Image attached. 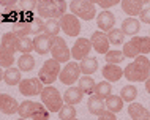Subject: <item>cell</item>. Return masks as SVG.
<instances>
[{
    "label": "cell",
    "instance_id": "cell-45",
    "mask_svg": "<svg viewBox=\"0 0 150 120\" xmlns=\"http://www.w3.org/2000/svg\"><path fill=\"white\" fill-rule=\"evenodd\" d=\"M145 3H149V8H150V2H145Z\"/></svg>",
    "mask_w": 150,
    "mask_h": 120
},
{
    "label": "cell",
    "instance_id": "cell-4",
    "mask_svg": "<svg viewBox=\"0 0 150 120\" xmlns=\"http://www.w3.org/2000/svg\"><path fill=\"white\" fill-rule=\"evenodd\" d=\"M60 73H62V71H60V63L54 59H49L43 63L41 68H40L38 78H40V81L44 84V87H47V85H52V82L57 81L60 78Z\"/></svg>",
    "mask_w": 150,
    "mask_h": 120
},
{
    "label": "cell",
    "instance_id": "cell-28",
    "mask_svg": "<svg viewBox=\"0 0 150 120\" xmlns=\"http://www.w3.org/2000/svg\"><path fill=\"white\" fill-rule=\"evenodd\" d=\"M106 101V109L109 111V112H120L122 109H123V100H122L120 97H117V95H111L109 98L104 100Z\"/></svg>",
    "mask_w": 150,
    "mask_h": 120
},
{
    "label": "cell",
    "instance_id": "cell-42",
    "mask_svg": "<svg viewBox=\"0 0 150 120\" xmlns=\"http://www.w3.org/2000/svg\"><path fill=\"white\" fill-rule=\"evenodd\" d=\"M98 120H117L115 114L114 112H109V111H106V112H103L98 117Z\"/></svg>",
    "mask_w": 150,
    "mask_h": 120
},
{
    "label": "cell",
    "instance_id": "cell-41",
    "mask_svg": "<svg viewBox=\"0 0 150 120\" xmlns=\"http://www.w3.org/2000/svg\"><path fill=\"white\" fill-rule=\"evenodd\" d=\"M141 22L144 24H150V8H144L142 13H141Z\"/></svg>",
    "mask_w": 150,
    "mask_h": 120
},
{
    "label": "cell",
    "instance_id": "cell-29",
    "mask_svg": "<svg viewBox=\"0 0 150 120\" xmlns=\"http://www.w3.org/2000/svg\"><path fill=\"white\" fill-rule=\"evenodd\" d=\"M18 66H19V70L22 71V73H27V71H32L33 70V66H35V59H33V55L32 54H24L19 57L18 60Z\"/></svg>",
    "mask_w": 150,
    "mask_h": 120
},
{
    "label": "cell",
    "instance_id": "cell-37",
    "mask_svg": "<svg viewBox=\"0 0 150 120\" xmlns=\"http://www.w3.org/2000/svg\"><path fill=\"white\" fill-rule=\"evenodd\" d=\"M32 35H43L44 33V30H46V22L43 21L41 18H35L33 21H32Z\"/></svg>",
    "mask_w": 150,
    "mask_h": 120
},
{
    "label": "cell",
    "instance_id": "cell-14",
    "mask_svg": "<svg viewBox=\"0 0 150 120\" xmlns=\"http://www.w3.org/2000/svg\"><path fill=\"white\" fill-rule=\"evenodd\" d=\"M114 24H115V16L111 13V11H101L96 18V25L98 29H101V32L104 33H109L112 29H114Z\"/></svg>",
    "mask_w": 150,
    "mask_h": 120
},
{
    "label": "cell",
    "instance_id": "cell-22",
    "mask_svg": "<svg viewBox=\"0 0 150 120\" xmlns=\"http://www.w3.org/2000/svg\"><path fill=\"white\" fill-rule=\"evenodd\" d=\"M2 78H3V82L8 84V85H19V84L22 82L21 70H19V68H13V66L3 71Z\"/></svg>",
    "mask_w": 150,
    "mask_h": 120
},
{
    "label": "cell",
    "instance_id": "cell-12",
    "mask_svg": "<svg viewBox=\"0 0 150 120\" xmlns=\"http://www.w3.org/2000/svg\"><path fill=\"white\" fill-rule=\"evenodd\" d=\"M18 41L19 38L16 37L13 32L3 33L2 41H0V52H6V54H13L18 52Z\"/></svg>",
    "mask_w": 150,
    "mask_h": 120
},
{
    "label": "cell",
    "instance_id": "cell-32",
    "mask_svg": "<svg viewBox=\"0 0 150 120\" xmlns=\"http://www.w3.org/2000/svg\"><path fill=\"white\" fill-rule=\"evenodd\" d=\"M33 49H35L33 40H30L29 37H27V38H19V41H18V52H21L24 55V54H30Z\"/></svg>",
    "mask_w": 150,
    "mask_h": 120
},
{
    "label": "cell",
    "instance_id": "cell-33",
    "mask_svg": "<svg viewBox=\"0 0 150 120\" xmlns=\"http://www.w3.org/2000/svg\"><path fill=\"white\" fill-rule=\"evenodd\" d=\"M60 22L57 19H47L46 21V30L44 33L49 35V37H59V32H60Z\"/></svg>",
    "mask_w": 150,
    "mask_h": 120
},
{
    "label": "cell",
    "instance_id": "cell-26",
    "mask_svg": "<svg viewBox=\"0 0 150 120\" xmlns=\"http://www.w3.org/2000/svg\"><path fill=\"white\" fill-rule=\"evenodd\" d=\"M79 66H81L82 76H90L98 70V60H96V57H87V59L81 60Z\"/></svg>",
    "mask_w": 150,
    "mask_h": 120
},
{
    "label": "cell",
    "instance_id": "cell-11",
    "mask_svg": "<svg viewBox=\"0 0 150 120\" xmlns=\"http://www.w3.org/2000/svg\"><path fill=\"white\" fill-rule=\"evenodd\" d=\"M90 41H92V47L98 54H104V55H106L109 52V38H108V33H104V32H93Z\"/></svg>",
    "mask_w": 150,
    "mask_h": 120
},
{
    "label": "cell",
    "instance_id": "cell-5",
    "mask_svg": "<svg viewBox=\"0 0 150 120\" xmlns=\"http://www.w3.org/2000/svg\"><path fill=\"white\" fill-rule=\"evenodd\" d=\"M71 14H74L76 18H81L84 21H92L96 16L95 10V2H86V0H74L70 3Z\"/></svg>",
    "mask_w": 150,
    "mask_h": 120
},
{
    "label": "cell",
    "instance_id": "cell-17",
    "mask_svg": "<svg viewBox=\"0 0 150 120\" xmlns=\"http://www.w3.org/2000/svg\"><path fill=\"white\" fill-rule=\"evenodd\" d=\"M87 109H88V112L93 114V115H100L103 114V112H106V101L104 100H101L100 97H96V95H92L90 98H88V101H87Z\"/></svg>",
    "mask_w": 150,
    "mask_h": 120
},
{
    "label": "cell",
    "instance_id": "cell-23",
    "mask_svg": "<svg viewBox=\"0 0 150 120\" xmlns=\"http://www.w3.org/2000/svg\"><path fill=\"white\" fill-rule=\"evenodd\" d=\"M40 103H35V101H30V100H27V101H22L21 104H19V117L22 119H32L35 114V111L38 109Z\"/></svg>",
    "mask_w": 150,
    "mask_h": 120
},
{
    "label": "cell",
    "instance_id": "cell-20",
    "mask_svg": "<svg viewBox=\"0 0 150 120\" xmlns=\"http://www.w3.org/2000/svg\"><path fill=\"white\" fill-rule=\"evenodd\" d=\"M101 73H103L104 79H108V82H117V81H120V78L123 76V70L117 65H109L108 63L106 66H103Z\"/></svg>",
    "mask_w": 150,
    "mask_h": 120
},
{
    "label": "cell",
    "instance_id": "cell-40",
    "mask_svg": "<svg viewBox=\"0 0 150 120\" xmlns=\"http://www.w3.org/2000/svg\"><path fill=\"white\" fill-rule=\"evenodd\" d=\"M95 3H98L101 8L106 10V8H112L114 5H117L119 2H117V0H98V2H95Z\"/></svg>",
    "mask_w": 150,
    "mask_h": 120
},
{
    "label": "cell",
    "instance_id": "cell-21",
    "mask_svg": "<svg viewBox=\"0 0 150 120\" xmlns=\"http://www.w3.org/2000/svg\"><path fill=\"white\" fill-rule=\"evenodd\" d=\"M82 97H84V93L79 90V87H68L67 90H65V93H63V101L67 103V104H71V106H74V104H79L81 101H82Z\"/></svg>",
    "mask_w": 150,
    "mask_h": 120
},
{
    "label": "cell",
    "instance_id": "cell-38",
    "mask_svg": "<svg viewBox=\"0 0 150 120\" xmlns=\"http://www.w3.org/2000/svg\"><path fill=\"white\" fill-rule=\"evenodd\" d=\"M33 120H49V111H47V107L43 104V103H40L38 109L35 111L33 117H32Z\"/></svg>",
    "mask_w": 150,
    "mask_h": 120
},
{
    "label": "cell",
    "instance_id": "cell-13",
    "mask_svg": "<svg viewBox=\"0 0 150 120\" xmlns=\"http://www.w3.org/2000/svg\"><path fill=\"white\" fill-rule=\"evenodd\" d=\"M52 43H54V37H49V35H46V33L35 37V40H33L35 52H36V54H40V55H44V54L51 52Z\"/></svg>",
    "mask_w": 150,
    "mask_h": 120
},
{
    "label": "cell",
    "instance_id": "cell-27",
    "mask_svg": "<svg viewBox=\"0 0 150 120\" xmlns=\"http://www.w3.org/2000/svg\"><path fill=\"white\" fill-rule=\"evenodd\" d=\"M139 30H141V22L134 18H128V19H125V21L122 22V32H123L125 35L134 37V35H137Z\"/></svg>",
    "mask_w": 150,
    "mask_h": 120
},
{
    "label": "cell",
    "instance_id": "cell-3",
    "mask_svg": "<svg viewBox=\"0 0 150 120\" xmlns=\"http://www.w3.org/2000/svg\"><path fill=\"white\" fill-rule=\"evenodd\" d=\"M41 101L43 104L47 107L49 112H60V109L63 107V97L60 95V92L52 85L44 87V90L41 92Z\"/></svg>",
    "mask_w": 150,
    "mask_h": 120
},
{
    "label": "cell",
    "instance_id": "cell-16",
    "mask_svg": "<svg viewBox=\"0 0 150 120\" xmlns=\"http://www.w3.org/2000/svg\"><path fill=\"white\" fill-rule=\"evenodd\" d=\"M120 3H122L123 13H127L128 16H141L145 2H141V0H123Z\"/></svg>",
    "mask_w": 150,
    "mask_h": 120
},
{
    "label": "cell",
    "instance_id": "cell-19",
    "mask_svg": "<svg viewBox=\"0 0 150 120\" xmlns=\"http://www.w3.org/2000/svg\"><path fill=\"white\" fill-rule=\"evenodd\" d=\"M129 43L136 49L137 55H145L150 54V37H133Z\"/></svg>",
    "mask_w": 150,
    "mask_h": 120
},
{
    "label": "cell",
    "instance_id": "cell-39",
    "mask_svg": "<svg viewBox=\"0 0 150 120\" xmlns=\"http://www.w3.org/2000/svg\"><path fill=\"white\" fill-rule=\"evenodd\" d=\"M0 63H2V66L8 70V68L13 66L14 63V55L13 54H6V52H0Z\"/></svg>",
    "mask_w": 150,
    "mask_h": 120
},
{
    "label": "cell",
    "instance_id": "cell-25",
    "mask_svg": "<svg viewBox=\"0 0 150 120\" xmlns=\"http://www.w3.org/2000/svg\"><path fill=\"white\" fill-rule=\"evenodd\" d=\"M32 22L29 21H24V19H21V21L14 22L13 24V33L16 35L18 38H27L29 35L32 33Z\"/></svg>",
    "mask_w": 150,
    "mask_h": 120
},
{
    "label": "cell",
    "instance_id": "cell-44",
    "mask_svg": "<svg viewBox=\"0 0 150 120\" xmlns=\"http://www.w3.org/2000/svg\"><path fill=\"white\" fill-rule=\"evenodd\" d=\"M18 120H27V119H22V117H19V119H18Z\"/></svg>",
    "mask_w": 150,
    "mask_h": 120
},
{
    "label": "cell",
    "instance_id": "cell-30",
    "mask_svg": "<svg viewBox=\"0 0 150 120\" xmlns=\"http://www.w3.org/2000/svg\"><path fill=\"white\" fill-rule=\"evenodd\" d=\"M96 97H100L101 100H106L112 95V87H111V82L108 81H101L96 84V89H95V93Z\"/></svg>",
    "mask_w": 150,
    "mask_h": 120
},
{
    "label": "cell",
    "instance_id": "cell-24",
    "mask_svg": "<svg viewBox=\"0 0 150 120\" xmlns=\"http://www.w3.org/2000/svg\"><path fill=\"white\" fill-rule=\"evenodd\" d=\"M78 87L82 93L86 95H92L95 93V89H96V82L93 81L92 76H81V79L78 81Z\"/></svg>",
    "mask_w": 150,
    "mask_h": 120
},
{
    "label": "cell",
    "instance_id": "cell-46",
    "mask_svg": "<svg viewBox=\"0 0 150 120\" xmlns=\"http://www.w3.org/2000/svg\"><path fill=\"white\" fill-rule=\"evenodd\" d=\"M74 120H78V119H74Z\"/></svg>",
    "mask_w": 150,
    "mask_h": 120
},
{
    "label": "cell",
    "instance_id": "cell-6",
    "mask_svg": "<svg viewBox=\"0 0 150 120\" xmlns=\"http://www.w3.org/2000/svg\"><path fill=\"white\" fill-rule=\"evenodd\" d=\"M51 54H52V59L57 60L59 63H68L70 62V57H71V51L68 49L65 40L60 38V37H54V43H52V47H51Z\"/></svg>",
    "mask_w": 150,
    "mask_h": 120
},
{
    "label": "cell",
    "instance_id": "cell-9",
    "mask_svg": "<svg viewBox=\"0 0 150 120\" xmlns=\"http://www.w3.org/2000/svg\"><path fill=\"white\" fill-rule=\"evenodd\" d=\"M60 27L68 37H78L81 32V22L74 14H65L60 19Z\"/></svg>",
    "mask_w": 150,
    "mask_h": 120
},
{
    "label": "cell",
    "instance_id": "cell-1",
    "mask_svg": "<svg viewBox=\"0 0 150 120\" xmlns=\"http://www.w3.org/2000/svg\"><path fill=\"white\" fill-rule=\"evenodd\" d=\"M125 79L131 82H145L150 78V62L145 55H139L123 70Z\"/></svg>",
    "mask_w": 150,
    "mask_h": 120
},
{
    "label": "cell",
    "instance_id": "cell-15",
    "mask_svg": "<svg viewBox=\"0 0 150 120\" xmlns=\"http://www.w3.org/2000/svg\"><path fill=\"white\" fill-rule=\"evenodd\" d=\"M0 109H2L3 114H16L19 111V103L16 101V98H13L11 95L2 93L0 95Z\"/></svg>",
    "mask_w": 150,
    "mask_h": 120
},
{
    "label": "cell",
    "instance_id": "cell-10",
    "mask_svg": "<svg viewBox=\"0 0 150 120\" xmlns=\"http://www.w3.org/2000/svg\"><path fill=\"white\" fill-rule=\"evenodd\" d=\"M92 51V41L87 38H78L76 43L73 44V49H71V55L73 59L76 60H84L88 57Z\"/></svg>",
    "mask_w": 150,
    "mask_h": 120
},
{
    "label": "cell",
    "instance_id": "cell-43",
    "mask_svg": "<svg viewBox=\"0 0 150 120\" xmlns=\"http://www.w3.org/2000/svg\"><path fill=\"white\" fill-rule=\"evenodd\" d=\"M145 90H147V93L150 95V78L145 81Z\"/></svg>",
    "mask_w": 150,
    "mask_h": 120
},
{
    "label": "cell",
    "instance_id": "cell-18",
    "mask_svg": "<svg viewBox=\"0 0 150 120\" xmlns=\"http://www.w3.org/2000/svg\"><path fill=\"white\" fill-rule=\"evenodd\" d=\"M128 114L131 120H149L150 119V112L147 107H144L139 103H131L128 106Z\"/></svg>",
    "mask_w": 150,
    "mask_h": 120
},
{
    "label": "cell",
    "instance_id": "cell-7",
    "mask_svg": "<svg viewBox=\"0 0 150 120\" xmlns=\"http://www.w3.org/2000/svg\"><path fill=\"white\" fill-rule=\"evenodd\" d=\"M81 79V66L78 62H68L67 65L63 66L62 73H60V82L67 84V85H71L74 82H78Z\"/></svg>",
    "mask_w": 150,
    "mask_h": 120
},
{
    "label": "cell",
    "instance_id": "cell-35",
    "mask_svg": "<svg viewBox=\"0 0 150 120\" xmlns=\"http://www.w3.org/2000/svg\"><path fill=\"white\" fill-rule=\"evenodd\" d=\"M104 57H106V62L109 63V65H119V63L123 62L125 55H123L122 51H109Z\"/></svg>",
    "mask_w": 150,
    "mask_h": 120
},
{
    "label": "cell",
    "instance_id": "cell-2",
    "mask_svg": "<svg viewBox=\"0 0 150 120\" xmlns=\"http://www.w3.org/2000/svg\"><path fill=\"white\" fill-rule=\"evenodd\" d=\"M68 8V3L63 0H41L38 2L36 11H38L40 18L44 19H62L65 16V11Z\"/></svg>",
    "mask_w": 150,
    "mask_h": 120
},
{
    "label": "cell",
    "instance_id": "cell-34",
    "mask_svg": "<svg viewBox=\"0 0 150 120\" xmlns=\"http://www.w3.org/2000/svg\"><path fill=\"white\" fill-rule=\"evenodd\" d=\"M108 38H109V43L119 46V44H123V41H125V33L122 32V29H112V30L108 33Z\"/></svg>",
    "mask_w": 150,
    "mask_h": 120
},
{
    "label": "cell",
    "instance_id": "cell-36",
    "mask_svg": "<svg viewBox=\"0 0 150 120\" xmlns=\"http://www.w3.org/2000/svg\"><path fill=\"white\" fill-rule=\"evenodd\" d=\"M76 117V109L71 104H63V107L59 112V119L60 120H74Z\"/></svg>",
    "mask_w": 150,
    "mask_h": 120
},
{
    "label": "cell",
    "instance_id": "cell-31",
    "mask_svg": "<svg viewBox=\"0 0 150 120\" xmlns=\"http://www.w3.org/2000/svg\"><path fill=\"white\" fill-rule=\"evenodd\" d=\"M136 97H137V89L134 85H125L120 90V98L127 103H134Z\"/></svg>",
    "mask_w": 150,
    "mask_h": 120
},
{
    "label": "cell",
    "instance_id": "cell-8",
    "mask_svg": "<svg viewBox=\"0 0 150 120\" xmlns=\"http://www.w3.org/2000/svg\"><path fill=\"white\" fill-rule=\"evenodd\" d=\"M44 90V84L40 81V78H29L22 79V82L19 84V92L25 97H35V95H41Z\"/></svg>",
    "mask_w": 150,
    "mask_h": 120
}]
</instances>
